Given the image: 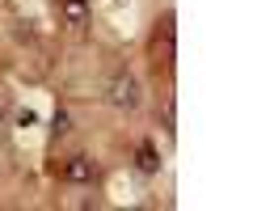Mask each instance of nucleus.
<instances>
[{"mask_svg": "<svg viewBox=\"0 0 253 211\" xmlns=\"http://www.w3.org/2000/svg\"><path fill=\"white\" fill-rule=\"evenodd\" d=\"M59 177L63 182H72V186H89V182H97V161L93 156H68L63 161V169H59Z\"/></svg>", "mask_w": 253, "mask_h": 211, "instance_id": "f03ea898", "label": "nucleus"}, {"mask_svg": "<svg viewBox=\"0 0 253 211\" xmlns=\"http://www.w3.org/2000/svg\"><path fill=\"white\" fill-rule=\"evenodd\" d=\"M59 17L68 26H84L89 21V0H59Z\"/></svg>", "mask_w": 253, "mask_h": 211, "instance_id": "7ed1b4c3", "label": "nucleus"}, {"mask_svg": "<svg viewBox=\"0 0 253 211\" xmlns=\"http://www.w3.org/2000/svg\"><path fill=\"white\" fill-rule=\"evenodd\" d=\"M9 119V97H4V93H0V123Z\"/></svg>", "mask_w": 253, "mask_h": 211, "instance_id": "39448f33", "label": "nucleus"}, {"mask_svg": "<svg viewBox=\"0 0 253 211\" xmlns=\"http://www.w3.org/2000/svg\"><path fill=\"white\" fill-rule=\"evenodd\" d=\"M135 165H139V173H156V169H161V156H156V148H152V144H139Z\"/></svg>", "mask_w": 253, "mask_h": 211, "instance_id": "20e7f679", "label": "nucleus"}, {"mask_svg": "<svg viewBox=\"0 0 253 211\" xmlns=\"http://www.w3.org/2000/svg\"><path fill=\"white\" fill-rule=\"evenodd\" d=\"M106 101L114 110H135L139 106V81L131 72H114L110 84H106Z\"/></svg>", "mask_w": 253, "mask_h": 211, "instance_id": "f257e3e1", "label": "nucleus"}]
</instances>
